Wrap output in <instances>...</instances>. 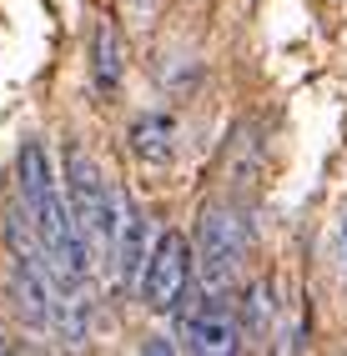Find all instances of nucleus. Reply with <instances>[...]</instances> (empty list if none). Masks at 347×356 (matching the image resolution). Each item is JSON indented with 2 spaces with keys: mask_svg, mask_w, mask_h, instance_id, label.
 I'll return each instance as SVG.
<instances>
[{
  "mask_svg": "<svg viewBox=\"0 0 347 356\" xmlns=\"http://www.w3.org/2000/svg\"><path fill=\"white\" fill-rule=\"evenodd\" d=\"M15 171H20V201H26V216H31V236L40 246V261H51V271L65 276V281H86L91 276V241H86V231L76 226L65 196L56 191L40 140H26V146H20Z\"/></svg>",
  "mask_w": 347,
  "mask_h": 356,
  "instance_id": "1",
  "label": "nucleus"
},
{
  "mask_svg": "<svg viewBox=\"0 0 347 356\" xmlns=\"http://www.w3.org/2000/svg\"><path fill=\"white\" fill-rule=\"evenodd\" d=\"M252 246V226L242 221L237 206H206L201 211V226H196V251H192V276L201 281L206 296H217L231 286V276H237L242 256Z\"/></svg>",
  "mask_w": 347,
  "mask_h": 356,
  "instance_id": "2",
  "label": "nucleus"
},
{
  "mask_svg": "<svg viewBox=\"0 0 347 356\" xmlns=\"http://www.w3.org/2000/svg\"><path fill=\"white\" fill-rule=\"evenodd\" d=\"M65 206H71L76 226L86 231V241L111 256V236H116V191L101 171V161L71 146L65 151Z\"/></svg>",
  "mask_w": 347,
  "mask_h": 356,
  "instance_id": "3",
  "label": "nucleus"
},
{
  "mask_svg": "<svg viewBox=\"0 0 347 356\" xmlns=\"http://www.w3.org/2000/svg\"><path fill=\"white\" fill-rule=\"evenodd\" d=\"M187 286H192V246H187L181 231H161L151 256H146V266H141V286H136V291L146 296L151 312L167 316V312L181 306Z\"/></svg>",
  "mask_w": 347,
  "mask_h": 356,
  "instance_id": "4",
  "label": "nucleus"
},
{
  "mask_svg": "<svg viewBox=\"0 0 347 356\" xmlns=\"http://www.w3.org/2000/svg\"><path fill=\"white\" fill-rule=\"evenodd\" d=\"M111 256L121 271V286L136 291L141 286V266H146V216L136 211L126 191H116V236H111Z\"/></svg>",
  "mask_w": 347,
  "mask_h": 356,
  "instance_id": "5",
  "label": "nucleus"
},
{
  "mask_svg": "<svg viewBox=\"0 0 347 356\" xmlns=\"http://www.w3.org/2000/svg\"><path fill=\"white\" fill-rule=\"evenodd\" d=\"M242 346V326L226 316V306H201L181 316V351L196 356H231Z\"/></svg>",
  "mask_w": 347,
  "mask_h": 356,
  "instance_id": "6",
  "label": "nucleus"
},
{
  "mask_svg": "<svg viewBox=\"0 0 347 356\" xmlns=\"http://www.w3.org/2000/svg\"><path fill=\"white\" fill-rule=\"evenodd\" d=\"M176 140H181V131H176V121L167 111L136 115L131 131H126V146H131V156L141 165H171L176 161Z\"/></svg>",
  "mask_w": 347,
  "mask_h": 356,
  "instance_id": "7",
  "label": "nucleus"
},
{
  "mask_svg": "<svg viewBox=\"0 0 347 356\" xmlns=\"http://www.w3.org/2000/svg\"><path fill=\"white\" fill-rule=\"evenodd\" d=\"M121 76H126L121 31H116V20H101L96 35H91V86H96V96H116V90H121Z\"/></svg>",
  "mask_w": 347,
  "mask_h": 356,
  "instance_id": "8",
  "label": "nucleus"
},
{
  "mask_svg": "<svg viewBox=\"0 0 347 356\" xmlns=\"http://www.w3.org/2000/svg\"><path fill=\"white\" fill-rule=\"evenodd\" d=\"M277 316V301H272V281H252L247 301H242V337H267V326Z\"/></svg>",
  "mask_w": 347,
  "mask_h": 356,
  "instance_id": "9",
  "label": "nucleus"
},
{
  "mask_svg": "<svg viewBox=\"0 0 347 356\" xmlns=\"http://www.w3.org/2000/svg\"><path fill=\"white\" fill-rule=\"evenodd\" d=\"M0 351H10V337H6V326H0Z\"/></svg>",
  "mask_w": 347,
  "mask_h": 356,
  "instance_id": "10",
  "label": "nucleus"
}]
</instances>
